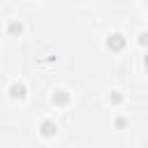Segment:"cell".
I'll return each instance as SVG.
<instances>
[{
  "label": "cell",
  "mask_w": 148,
  "mask_h": 148,
  "mask_svg": "<svg viewBox=\"0 0 148 148\" xmlns=\"http://www.w3.org/2000/svg\"><path fill=\"white\" fill-rule=\"evenodd\" d=\"M106 46H109L111 51H123V49H125V37H123L120 32H111V35L106 37Z\"/></svg>",
  "instance_id": "1"
},
{
  "label": "cell",
  "mask_w": 148,
  "mask_h": 148,
  "mask_svg": "<svg viewBox=\"0 0 148 148\" xmlns=\"http://www.w3.org/2000/svg\"><path fill=\"white\" fill-rule=\"evenodd\" d=\"M9 97H12V99H23V97H25V86L18 83V81L12 83V88H9Z\"/></svg>",
  "instance_id": "2"
},
{
  "label": "cell",
  "mask_w": 148,
  "mask_h": 148,
  "mask_svg": "<svg viewBox=\"0 0 148 148\" xmlns=\"http://www.w3.org/2000/svg\"><path fill=\"white\" fill-rule=\"evenodd\" d=\"M51 99H53V104H56V106H65V104L69 102V92H67V90H56Z\"/></svg>",
  "instance_id": "3"
},
{
  "label": "cell",
  "mask_w": 148,
  "mask_h": 148,
  "mask_svg": "<svg viewBox=\"0 0 148 148\" xmlns=\"http://www.w3.org/2000/svg\"><path fill=\"white\" fill-rule=\"evenodd\" d=\"M56 130H58V127H56V123H53V120H44V123L39 125L42 136H53V134H56Z\"/></svg>",
  "instance_id": "4"
},
{
  "label": "cell",
  "mask_w": 148,
  "mask_h": 148,
  "mask_svg": "<svg viewBox=\"0 0 148 148\" xmlns=\"http://www.w3.org/2000/svg\"><path fill=\"white\" fill-rule=\"evenodd\" d=\"M7 30H9L12 35H21V30H23V25H21L18 21H12V23L7 25Z\"/></svg>",
  "instance_id": "5"
},
{
  "label": "cell",
  "mask_w": 148,
  "mask_h": 148,
  "mask_svg": "<svg viewBox=\"0 0 148 148\" xmlns=\"http://www.w3.org/2000/svg\"><path fill=\"white\" fill-rule=\"evenodd\" d=\"M111 102H113V104H120V102H123V95H120L118 90H116V92H111Z\"/></svg>",
  "instance_id": "6"
},
{
  "label": "cell",
  "mask_w": 148,
  "mask_h": 148,
  "mask_svg": "<svg viewBox=\"0 0 148 148\" xmlns=\"http://www.w3.org/2000/svg\"><path fill=\"white\" fill-rule=\"evenodd\" d=\"M139 44L141 46H148V32H141L139 35Z\"/></svg>",
  "instance_id": "7"
},
{
  "label": "cell",
  "mask_w": 148,
  "mask_h": 148,
  "mask_svg": "<svg viewBox=\"0 0 148 148\" xmlns=\"http://www.w3.org/2000/svg\"><path fill=\"white\" fill-rule=\"evenodd\" d=\"M143 65H146V69H148V53L143 56Z\"/></svg>",
  "instance_id": "8"
}]
</instances>
